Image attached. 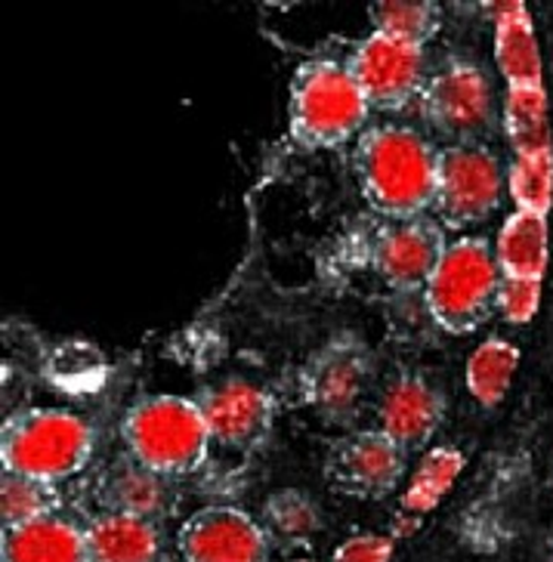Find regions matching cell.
<instances>
[{
	"label": "cell",
	"instance_id": "obj_1",
	"mask_svg": "<svg viewBox=\"0 0 553 562\" xmlns=\"http://www.w3.org/2000/svg\"><path fill=\"white\" fill-rule=\"evenodd\" d=\"M356 173L365 199L386 216L415 220L437 204L439 151L415 127H369L356 146Z\"/></svg>",
	"mask_w": 553,
	"mask_h": 562
},
{
	"label": "cell",
	"instance_id": "obj_2",
	"mask_svg": "<svg viewBox=\"0 0 553 562\" xmlns=\"http://www.w3.org/2000/svg\"><path fill=\"white\" fill-rule=\"evenodd\" d=\"M90 454H93L90 424L63 408L16 412L0 432L3 473H16L47 485L81 473Z\"/></svg>",
	"mask_w": 553,
	"mask_h": 562
},
{
	"label": "cell",
	"instance_id": "obj_3",
	"mask_svg": "<svg viewBox=\"0 0 553 562\" xmlns=\"http://www.w3.org/2000/svg\"><path fill=\"white\" fill-rule=\"evenodd\" d=\"M371 102L350 66L316 59L291 81V136L306 149H337L365 133Z\"/></svg>",
	"mask_w": 553,
	"mask_h": 562
},
{
	"label": "cell",
	"instance_id": "obj_4",
	"mask_svg": "<svg viewBox=\"0 0 553 562\" xmlns=\"http://www.w3.org/2000/svg\"><path fill=\"white\" fill-rule=\"evenodd\" d=\"M131 458L161 476H183L207 458L211 432L199 402L183 396H149L124 417Z\"/></svg>",
	"mask_w": 553,
	"mask_h": 562
},
{
	"label": "cell",
	"instance_id": "obj_5",
	"mask_svg": "<svg viewBox=\"0 0 553 562\" xmlns=\"http://www.w3.org/2000/svg\"><path fill=\"white\" fill-rule=\"evenodd\" d=\"M501 279V266L486 241L461 238L445 248L433 279L424 291L427 310L445 331H476L495 310Z\"/></svg>",
	"mask_w": 553,
	"mask_h": 562
},
{
	"label": "cell",
	"instance_id": "obj_6",
	"mask_svg": "<svg viewBox=\"0 0 553 562\" xmlns=\"http://www.w3.org/2000/svg\"><path fill=\"white\" fill-rule=\"evenodd\" d=\"M371 383V356L352 337H337L306 362L301 393L313 412L328 424H350L362 412Z\"/></svg>",
	"mask_w": 553,
	"mask_h": 562
},
{
	"label": "cell",
	"instance_id": "obj_7",
	"mask_svg": "<svg viewBox=\"0 0 553 562\" xmlns=\"http://www.w3.org/2000/svg\"><path fill=\"white\" fill-rule=\"evenodd\" d=\"M420 105L430 127L452 146H473L492 124V83L473 63H449L427 81Z\"/></svg>",
	"mask_w": 553,
	"mask_h": 562
},
{
	"label": "cell",
	"instance_id": "obj_8",
	"mask_svg": "<svg viewBox=\"0 0 553 562\" xmlns=\"http://www.w3.org/2000/svg\"><path fill=\"white\" fill-rule=\"evenodd\" d=\"M501 199V167L483 146H449L439 151L437 214L449 226L483 223Z\"/></svg>",
	"mask_w": 553,
	"mask_h": 562
},
{
	"label": "cell",
	"instance_id": "obj_9",
	"mask_svg": "<svg viewBox=\"0 0 553 562\" xmlns=\"http://www.w3.org/2000/svg\"><path fill=\"white\" fill-rule=\"evenodd\" d=\"M352 78L369 97L371 109H403L424 93V47L393 37L384 32H371L350 59Z\"/></svg>",
	"mask_w": 553,
	"mask_h": 562
},
{
	"label": "cell",
	"instance_id": "obj_10",
	"mask_svg": "<svg viewBox=\"0 0 553 562\" xmlns=\"http://www.w3.org/2000/svg\"><path fill=\"white\" fill-rule=\"evenodd\" d=\"M405 473V448L384 430H359L337 439L325 458V476L343 495L381 501L393 495Z\"/></svg>",
	"mask_w": 553,
	"mask_h": 562
},
{
	"label": "cell",
	"instance_id": "obj_11",
	"mask_svg": "<svg viewBox=\"0 0 553 562\" xmlns=\"http://www.w3.org/2000/svg\"><path fill=\"white\" fill-rule=\"evenodd\" d=\"M442 229L430 220H396L371 245V266L396 291H427L445 254Z\"/></svg>",
	"mask_w": 553,
	"mask_h": 562
},
{
	"label": "cell",
	"instance_id": "obj_12",
	"mask_svg": "<svg viewBox=\"0 0 553 562\" xmlns=\"http://www.w3.org/2000/svg\"><path fill=\"white\" fill-rule=\"evenodd\" d=\"M185 562H267L263 526L235 507H204L180 531Z\"/></svg>",
	"mask_w": 553,
	"mask_h": 562
},
{
	"label": "cell",
	"instance_id": "obj_13",
	"mask_svg": "<svg viewBox=\"0 0 553 562\" xmlns=\"http://www.w3.org/2000/svg\"><path fill=\"white\" fill-rule=\"evenodd\" d=\"M211 439L226 448L257 446L272 427V396L248 381H223L199 402Z\"/></svg>",
	"mask_w": 553,
	"mask_h": 562
},
{
	"label": "cell",
	"instance_id": "obj_14",
	"mask_svg": "<svg viewBox=\"0 0 553 562\" xmlns=\"http://www.w3.org/2000/svg\"><path fill=\"white\" fill-rule=\"evenodd\" d=\"M445 398L418 374H403L381 398V430L403 448H418L433 439L442 424Z\"/></svg>",
	"mask_w": 553,
	"mask_h": 562
},
{
	"label": "cell",
	"instance_id": "obj_15",
	"mask_svg": "<svg viewBox=\"0 0 553 562\" xmlns=\"http://www.w3.org/2000/svg\"><path fill=\"white\" fill-rule=\"evenodd\" d=\"M100 501L109 513L155 522L173 507V485L168 476L155 473L127 454L105 470L100 482Z\"/></svg>",
	"mask_w": 553,
	"mask_h": 562
},
{
	"label": "cell",
	"instance_id": "obj_16",
	"mask_svg": "<svg viewBox=\"0 0 553 562\" xmlns=\"http://www.w3.org/2000/svg\"><path fill=\"white\" fill-rule=\"evenodd\" d=\"M495 63L507 87H541V50L522 3L495 7Z\"/></svg>",
	"mask_w": 553,
	"mask_h": 562
},
{
	"label": "cell",
	"instance_id": "obj_17",
	"mask_svg": "<svg viewBox=\"0 0 553 562\" xmlns=\"http://www.w3.org/2000/svg\"><path fill=\"white\" fill-rule=\"evenodd\" d=\"M3 562H90L87 531L59 516L3 529Z\"/></svg>",
	"mask_w": 553,
	"mask_h": 562
},
{
	"label": "cell",
	"instance_id": "obj_18",
	"mask_svg": "<svg viewBox=\"0 0 553 562\" xmlns=\"http://www.w3.org/2000/svg\"><path fill=\"white\" fill-rule=\"evenodd\" d=\"M90 562H158L161 541L155 522L105 513L87 529Z\"/></svg>",
	"mask_w": 553,
	"mask_h": 562
},
{
	"label": "cell",
	"instance_id": "obj_19",
	"mask_svg": "<svg viewBox=\"0 0 553 562\" xmlns=\"http://www.w3.org/2000/svg\"><path fill=\"white\" fill-rule=\"evenodd\" d=\"M495 260L501 276L541 281L548 269V216L526 211L507 216L495 241Z\"/></svg>",
	"mask_w": 553,
	"mask_h": 562
},
{
	"label": "cell",
	"instance_id": "obj_20",
	"mask_svg": "<svg viewBox=\"0 0 553 562\" xmlns=\"http://www.w3.org/2000/svg\"><path fill=\"white\" fill-rule=\"evenodd\" d=\"M504 127L517 155L551 151V121H548L544 87H507Z\"/></svg>",
	"mask_w": 553,
	"mask_h": 562
},
{
	"label": "cell",
	"instance_id": "obj_21",
	"mask_svg": "<svg viewBox=\"0 0 553 562\" xmlns=\"http://www.w3.org/2000/svg\"><path fill=\"white\" fill-rule=\"evenodd\" d=\"M263 531L269 541L306 547L321 531V510L301 488H279L263 504Z\"/></svg>",
	"mask_w": 553,
	"mask_h": 562
},
{
	"label": "cell",
	"instance_id": "obj_22",
	"mask_svg": "<svg viewBox=\"0 0 553 562\" xmlns=\"http://www.w3.org/2000/svg\"><path fill=\"white\" fill-rule=\"evenodd\" d=\"M520 368V349L507 344L501 337H492L486 344L470 352L467 359V390L479 405H498L504 393L510 390V381Z\"/></svg>",
	"mask_w": 553,
	"mask_h": 562
},
{
	"label": "cell",
	"instance_id": "obj_23",
	"mask_svg": "<svg viewBox=\"0 0 553 562\" xmlns=\"http://www.w3.org/2000/svg\"><path fill=\"white\" fill-rule=\"evenodd\" d=\"M464 470V454L458 448L439 446L430 448L420 458L418 470L411 473V482L405 488L403 507L408 513H430L442 497L449 495V488L458 480V473Z\"/></svg>",
	"mask_w": 553,
	"mask_h": 562
},
{
	"label": "cell",
	"instance_id": "obj_24",
	"mask_svg": "<svg viewBox=\"0 0 553 562\" xmlns=\"http://www.w3.org/2000/svg\"><path fill=\"white\" fill-rule=\"evenodd\" d=\"M510 199L517 201V211L548 216L553 204V151L541 155H517L507 173Z\"/></svg>",
	"mask_w": 553,
	"mask_h": 562
},
{
	"label": "cell",
	"instance_id": "obj_25",
	"mask_svg": "<svg viewBox=\"0 0 553 562\" xmlns=\"http://www.w3.org/2000/svg\"><path fill=\"white\" fill-rule=\"evenodd\" d=\"M374 32L393 34L411 44H427L439 29V10L424 0H384L369 10Z\"/></svg>",
	"mask_w": 553,
	"mask_h": 562
},
{
	"label": "cell",
	"instance_id": "obj_26",
	"mask_svg": "<svg viewBox=\"0 0 553 562\" xmlns=\"http://www.w3.org/2000/svg\"><path fill=\"white\" fill-rule=\"evenodd\" d=\"M53 485L37 480H25L16 473H3L0 480V513H3V529H19L37 522L44 516H53Z\"/></svg>",
	"mask_w": 553,
	"mask_h": 562
},
{
	"label": "cell",
	"instance_id": "obj_27",
	"mask_svg": "<svg viewBox=\"0 0 553 562\" xmlns=\"http://www.w3.org/2000/svg\"><path fill=\"white\" fill-rule=\"evenodd\" d=\"M538 303H541V281L510 279V276H504L495 306H498V313H501L507 322H514V325L532 322V315L538 313Z\"/></svg>",
	"mask_w": 553,
	"mask_h": 562
},
{
	"label": "cell",
	"instance_id": "obj_28",
	"mask_svg": "<svg viewBox=\"0 0 553 562\" xmlns=\"http://www.w3.org/2000/svg\"><path fill=\"white\" fill-rule=\"evenodd\" d=\"M393 557V538L386 535H352L350 541L335 550L331 562H390Z\"/></svg>",
	"mask_w": 553,
	"mask_h": 562
},
{
	"label": "cell",
	"instance_id": "obj_29",
	"mask_svg": "<svg viewBox=\"0 0 553 562\" xmlns=\"http://www.w3.org/2000/svg\"><path fill=\"white\" fill-rule=\"evenodd\" d=\"M297 562H309V560H297Z\"/></svg>",
	"mask_w": 553,
	"mask_h": 562
}]
</instances>
